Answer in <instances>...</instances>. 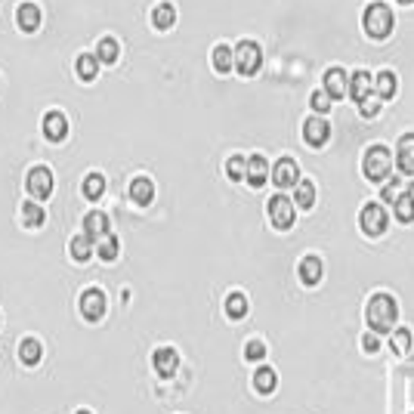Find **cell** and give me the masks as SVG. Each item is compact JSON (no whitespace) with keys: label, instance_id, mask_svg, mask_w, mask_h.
<instances>
[{"label":"cell","instance_id":"6da1fadb","mask_svg":"<svg viewBox=\"0 0 414 414\" xmlns=\"http://www.w3.org/2000/svg\"><path fill=\"white\" fill-rule=\"evenodd\" d=\"M365 319H368V328L377 334H387L396 328V319H399V306L390 294H374L368 300V309H365Z\"/></svg>","mask_w":414,"mask_h":414},{"label":"cell","instance_id":"7a4b0ae2","mask_svg":"<svg viewBox=\"0 0 414 414\" xmlns=\"http://www.w3.org/2000/svg\"><path fill=\"white\" fill-rule=\"evenodd\" d=\"M365 34L374 40H387L392 34V25H396V19H392V10L387 3H371L365 10Z\"/></svg>","mask_w":414,"mask_h":414},{"label":"cell","instance_id":"3957f363","mask_svg":"<svg viewBox=\"0 0 414 414\" xmlns=\"http://www.w3.org/2000/svg\"><path fill=\"white\" fill-rule=\"evenodd\" d=\"M362 170L371 183H387L390 180V170H392V155L387 146H371L362 158Z\"/></svg>","mask_w":414,"mask_h":414},{"label":"cell","instance_id":"277c9868","mask_svg":"<svg viewBox=\"0 0 414 414\" xmlns=\"http://www.w3.org/2000/svg\"><path fill=\"white\" fill-rule=\"evenodd\" d=\"M260 66H263L260 44H254V40H241V44L235 47V68H238V75L254 77L256 71H260Z\"/></svg>","mask_w":414,"mask_h":414},{"label":"cell","instance_id":"5b68a950","mask_svg":"<svg viewBox=\"0 0 414 414\" xmlns=\"http://www.w3.org/2000/svg\"><path fill=\"white\" fill-rule=\"evenodd\" d=\"M294 201L291 198H284V195H273L269 198V220H273V226L275 229H291L294 226Z\"/></svg>","mask_w":414,"mask_h":414},{"label":"cell","instance_id":"8992f818","mask_svg":"<svg viewBox=\"0 0 414 414\" xmlns=\"http://www.w3.org/2000/svg\"><path fill=\"white\" fill-rule=\"evenodd\" d=\"M359 223H362V232L377 238V235L387 232V210L381 204H365L359 213Z\"/></svg>","mask_w":414,"mask_h":414},{"label":"cell","instance_id":"52a82bcc","mask_svg":"<svg viewBox=\"0 0 414 414\" xmlns=\"http://www.w3.org/2000/svg\"><path fill=\"white\" fill-rule=\"evenodd\" d=\"M25 185H28V195L44 201V198H49V192H53V174H49L47 167H31Z\"/></svg>","mask_w":414,"mask_h":414},{"label":"cell","instance_id":"ba28073f","mask_svg":"<svg viewBox=\"0 0 414 414\" xmlns=\"http://www.w3.org/2000/svg\"><path fill=\"white\" fill-rule=\"evenodd\" d=\"M105 309H109V300H105L102 291H84L81 297V316L87 319V322H99V319L105 316Z\"/></svg>","mask_w":414,"mask_h":414},{"label":"cell","instance_id":"9c48e42d","mask_svg":"<svg viewBox=\"0 0 414 414\" xmlns=\"http://www.w3.org/2000/svg\"><path fill=\"white\" fill-rule=\"evenodd\" d=\"M303 139H306V146L322 148L325 142L331 139V124H328L325 118H309L303 124Z\"/></svg>","mask_w":414,"mask_h":414},{"label":"cell","instance_id":"30bf717a","mask_svg":"<svg viewBox=\"0 0 414 414\" xmlns=\"http://www.w3.org/2000/svg\"><path fill=\"white\" fill-rule=\"evenodd\" d=\"M273 183L278 185V189H294V185L300 183V167L294 158H282L273 167Z\"/></svg>","mask_w":414,"mask_h":414},{"label":"cell","instance_id":"8fae6325","mask_svg":"<svg viewBox=\"0 0 414 414\" xmlns=\"http://www.w3.org/2000/svg\"><path fill=\"white\" fill-rule=\"evenodd\" d=\"M152 365H155V371H158L161 377H174V374H176V368H180V353H176L174 346H161V349H155Z\"/></svg>","mask_w":414,"mask_h":414},{"label":"cell","instance_id":"7c38bea8","mask_svg":"<svg viewBox=\"0 0 414 414\" xmlns=\"http://www.w3.org/2000/svg\"><path fill=\"white\" fill-rule=\"evenodd\" d=\"M396 167L399 174L414 176V133H405L396 146Z\"/></svg>","mask_w":414,"mask_h":414},{"label":"cell","instance_id":"4fadbf2b","mask_svg":"<svg viewBox=\"0 0 414 414\" xmlns=\"http://www.w3.org/2000/svg\"><path fill=\"white\" fill-rule=\"evenodd\" d=\"M325 90H328V96L331 99H344L349 93V75L340 66L328 68L325 71Z\"/></svg>","mask_w":414,"mask_h":414},{"label":"cell","instance_id":"5bb4252c","mask_svg":"<svg viewBox=\"0 0 414 414\" xmlns=\"http://www.w3.org/2000/svg\"><path fill=\"white\" fill-rule=\"evenodd\" d=\"M371 93H374V77H371V71H365V68L353 71V75H349V96H353L355 102H362Z\"/></svg>","mask_w":414,"mask_h":414},{"label":"cell","instance_id":"9a60e30c","mask_svg":"<svg viewBox=\"0 0 414 414\" xmlns=\"http://www.w3.org/2000/svg\"><path fill=\"white\" fill-rule=\"evenodd\" d=\"M44 137L49 142H62L68 137V121L62 112H47L44 115Z\"/></svg>","mask_w":414,"mask_h":414},{"label":"cell","instance_id":"2e32d148","mask_svg":"<svg viewBox=\"0 0 414 414\" xmlns=\"http://www.w3.org/2000/svg\"><path fill=\"white\" fill-rule=\"evenodd\" d=\"M297 273H300V282L303 284H309V288H316L319 282H322V260H319V256H303V260H300V266H297Z\"/></svg>","mask_w":414,"mask_h":414},{"label":"cell","instance_id":"e0dca14e","mask_svg":"<svg viewBox=\"0 0 414 414\" xmlns=\"http://www.w3.org/2000/svg\"><path fill=\"white\" fill-rule=\"evenodd\" d=\"M247 185H254V189H260V185H266V180H269V164H266V158L263 155H251L247 158Z\"/></svg>","mask_w":414,"mask_h":414},{"label":"cell","instance_id":"ac0fdd59","mask_svg":"<svg viewBox=\"0 0 414 414\" xmlns=\"http://www.w3.org/2000/svg\"><path fill=\"white\" fill-rule=\"evenodd\" d=\"M84 232H87L93 241L105 238V235L112 232V226H109V217H105L102 210H93V213H87V217H84Z\"/></svg>","mask_w":414,"mask_h":414},{"label":"cell","instance_id":"d6986e66","mask_svg":"<svg viewBox=\"0 0 414 414\" xmlns=\"http://www.w3.org/2000/svg\"><path fill=\"white\" fill-rule=\"evenodd\" d=\"M396 90H399L396 71H390V68L377 71V75H374V93H377V96H381V99H392V96H396Z\"/></svg>","mask_w":414,"mask_h":414},{"label":"cell","instance_id":"ffe728a7","mask_svg":"<svg viewBox=\"0 0 414 414\" xmlns=\"http://www.w3.org/2000/svg\"><path fill=\"white\" fill-rule=\"evenodd\" d=\"M130 198H133V201H137L139 207L152 204V198H155V183L148 180V176H137V180L130 183Z\"/></svg>","mask_w":414,"mask_h":414},{"label":"cell","instance_id":"44dd1931","mask_svg":"<svg viewBox=\"0 0 414 414\" xmlns=\"http://www.w3.org/2000/svg\"><path fill=\"white\" fill-rule=\"evenodd\" d=\"M16 19H19V28H22L25 34H34L40 28V10L34 3H22V6H19Z\"/></svg>","mask_w":414,"mask_h":414},{"label":"cell","instance_id":"7402d4cb","mask_svg":"<svg viewBox=\"0 0 414 414\" xmlns=\"http://www.w3.org/2000/svg\"><path fill=\"white\" fill-rule=\"evenodd\" d=\"M176 22V10H174V3H158L152 10V25L158 28V31H167V28H174Z\"/></svg>","mask_w":414,"mask_h":414},{"label":"cell","instance_id":"603a6c76","mask_svg":"<svg viewBox=\"0 0 414 414\" xmlns=\"http://www.w3.org/2000/svg\"><path fill=\"white\" fill-rule=\"evenodd\" d=\"M44 220H47V213H44V207L38 204V198H31V201L22 204V223L28 226V229H38V226H44Z\"/></svg>","mask_w":414,"mask_h":414},{"label":"cell","instance_id":"cb8c5ba5","mask_svg":"<svg viewBox=\"0 0 414 414\" xmlns=\"http://www.w3.org/2000/svg\"><path fill=\"white\" fill-rule=\"evenodd\" d=\"M294 204L303 207V210H312V204H316V185L309 180H300L294 185Z\"/></svg>","mask_w":414,"mask_h":414},{"label":"cell","instance_id":"d4e9b609","mask_svg":"<svg viewBox=\"0 0 414 414\" xmlns=\"http://www.w3.org/2000/svg\"><path fill=\"white\" fill-rule=\"evenodd\" d=\"M93 256V238L87 232L84 235H75L71 238V260H77V263H87Z\"/></svg>","mask_w":414,"mask_h":414},{"label":"cell","instance_id":"484cf974","mask_svg":"<svg viewBox=\"0 0 414 414\" xmlns=\"http://www.w3.org/2000/svg\"><path fill=\"white\" fill-rule=\"evenodd\" d=\"M96 75H99V56H93V53L77 56V77L90 84V81H96Z\"/></svg>","mask_w":414,"mask_h":414},{"label":"cell","instance_id":"4316f807","mask_svg":"<svg viewBox=\"0 0 414 414\" xmlns=\"http://www.w3.org/2000/svg\"><path fill=\"white\" fill-rule=\"evenodd\" d=\"M254 387L256 392H263V396H269V392H275L278 387V377H275V371L273 368H256V374H254Z\"/></svg>","mask_w":414,"mask_h":414},{"label":"cell","instance_id":"83f0119b","mask_svg":"<svg viewBox=\"0 0 414 414\" xmlns=\"http://www.w3.org/2000/svg\"><path fill=\"white\" fill-rule=\"evenodd\" d=\"M213 68H217L220 75L232 71V68H235V49H232V47H226V44L213 47Z\"/></svg>","mask_w":414,"mask_h":414},{"label":"cell","instance_id":"f1b7e54d","mask_svg":"<svg viewBox=\"0 0 414 414\" xmlns=\"http://www.w3.org/2000/svg\"><path fill=\"white\" fill-rule=\"evenodd\" d=\"M392 207H396V217L402 220V223H411L414 220V189H405Z\"/></svg>","mask_w":414,"mask_h":414},{"label":"cell","instance_id":"f546056e","mask_svg":"<svg viewBox=\"0 0 414 414\" xmlns=\"http://www.w3.org/2000/svg\"><path fill=\"white\" fill-rule=\"evenodd\" d=\"M226 316H229L232 322L245 319V316H247V297H245V294H238V291L226 297Z\"/></svg>","mask_w":414,"mask_h":414},{"label":"cell","instance_id":"4dcf8cb0","mask_svg":"<svg viewBox=\"0 0 414 414\" xmlns=\"http://www.w3.org/2000/svg\"><path fill=\"white\" fill-rule=\"evenodd\" d=\"M19 355H22V362L28 368H34L40 359H44V349H40V344L34 337H28V340H22V346H19Z\"/></svg>","mask_w":414,"mask_h":414},{"label":"cell","instance_id":"1f68e13d","mask_svg":"<svg viewBox=\"0 0 414 414\" xmlns=\"http://www.w3.org/2000/svg\"><path fill=\"white\" fill-rule=\"evenodd\" d=\"M118 53H121V47H118L115 38H102V40H99V47H96L99 62H105V66H115V62H118Z\"/></svg>","mask_w":414,"mask_h":414},{"label":"cell","instance_id":"d6a6232c","mask_svg":"<svg viewBox=\"0 0 414 414\" xmlns=\"http://www.w3.org/2000/svg\"><path fill=\"white\" fill-rule=\"evenodd\" d=\"M118 251H121V245H118V238L112 232L105 235V238H99V245H96V256H99V260H105V263L118 260Z\"/></svg>","mask_w":414,"mask_h":414},{"label":"cell","instance_id":"836d02e7","mask_svg":"<svg viewBox=\"0 0 414 414\" xmlns=\"http://www.w3.org/2000/svg\"><path fill=\"white\" fill-rule=\"evenodd\" d=\"M105 192V176L102 174H90L87 180H84V198H90V201H99Z\"/></svg>","mask_w":414,"mask_h":414},{"label":"cell","instance_id":"e575fe53","mask_svg":"<svg viewBox=\"0 0 414 414\" xmlns=\"http://www.w3.org/2000/svg\"><path fill=\"white\" fill-rule=\"evenodd\" d=\"M226 174H229V180H245L247 176V158H241V155H232L229 161H226Z\"/></svg>","mask_w":414,"mask_h":414},{"label":"cell","instance_id":"d590c367","mask_svg":"<svg viewBox=\"0 0 414 414\" xmlns=\"http://www.w3.org/2000/svg\"><path fill=\"white\" fill-rule=\"evenodd\" d=\"M392 349H396V355H408V349H411L408 328H396V331H392Z\"/></svg>","mask_w":414,"mask_h":414},{"label":"cell","instance_id":"8d00e7d4","mask_svg":"<svg viewBox=\"0 0 414 414\" xmlns=\"http://www.w3.org/2000/svg\"><path fill=\"white\" fill-rule=\"evenodd\" d=\"M381 105H383V99L377 96V93H371V96H365V99L359 102L362 118H377V115H381Z\"/></svg>","mask_w":414,"mask_h":414},{"label":"cell","instance_id":"74e56055","mask_svg":"<svg viewBox=\"0 0 414 414\" xmlns=\"http://www.w3.org/2000/svg\"><path fill=\"white\" fill-rule=\"evenodd\" d=\"M309 105L319 112V115H328V112H331V96H328V90L322 87V90L312 93V96H309Z\"/></svg>","mask_w":414,"mask_h":414},{"label":"cell","instance_id":"f35d334b","mask_svg":"<svg viewBox=\"0 0 414 414\" xmlns=\"http://www.w3.org/2000/svg\"><path fill=\"white\" fill-rule=\"evenodd\" d=\"M399 195H402V185H399V180H396V176H390V180H387V185H383V189H381V198H383V201H387V204H396V198Z\"/></svg>","mask_w":414,"mask_h":414},{"label":"cell","instance_id":"ab89813d","mask_svg":"<svg viewBox=\"0 0 414 414\" xmlns=\"http://www.w3.org/2000/svg\"><path fill=\"white\" fill-rule=\"evenodd\" d=\"M245 359L247 362H263L266 359V346H263V340H251V344L245 346Z\"/></svg>","mask_w":414,"mask_h":414},{"label":"cell","instance_id":"60d3db41","mask_svg":"<svg viewBox=\"0 0 414 414\" xmlns=\"http://www.w3.org/2000/svg\"><path fill=\"white\" fill-rule=\"evenodd\" d=\"M362 346H365L368 353H377V349H381V337H377V331L365 334V337H362Z\"/></svg>","mask_w":414,"mask_h":414},{"label":"cell","instance_id":"b9f144b4","mask_svg":"<svg viewBox=\"0 0 414 414\" xmlns=\"http://www.w3.org/2000/svg\"><path fill=\"white\" fill-rule=\"evenodd\" d=\"M399 3H402V6H408V3H414V0H399Z\"/></svg>","mask_w":414,"mask_h":414},{"label":"cell","instance_id":"7bdbcfd3","mask_svg":"<svg viewBox=\"0 0 414 414\" xmlns=\"http://www.w3.org/2000/svg\"><path fill=\"white\" fill-rule=\"evenodd\" d=\"M77 414H90V411H77Z\"/></svg>","mask_w":414,"mask_h":414},{"label":"cell","instance_id":"ee69618b","mask_svg":"<svg viewBox=\"0 0 414 414\" xmlns=\"http://www.w3.org/2000/svg\"><path fill=\"white\" fill-rule=\"evenodd\" d=\"M411 189H414V183H411Z\"/></svg>","mask_w":414,"mask_h":414}]
</instances>
